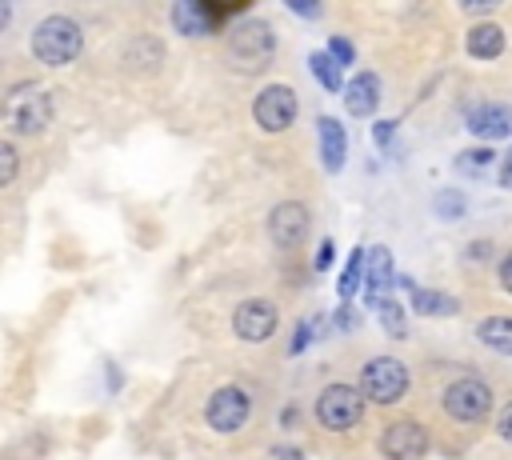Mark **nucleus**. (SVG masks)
Returning a JSON list of instances; mask_svg holds the SVG:
<instances>
[{
  "mask_svg": "<svg viewBox=\"0 0 512 460\" xmlns=\"http://www.w3.org/2000/svg\"><path fill=\"white\" fill-rule=\"evenodd\" d=\"M48 120H52V100H48V92L40 84H16V88H8V96H4V124L12 132L36 136V132L48 128Z\"/></svg>",
  "mask_w": 512,
  "mask_h": 460,
  "instance_id": "f257e3e1",
  "label": "nucleus"
},
{
  "mask_svg": "<svg viewBox=\"0 0 512 460\" xmlns=\"http://www.w3.org/2000/svg\"><path fill=\"white\" fill-rule=\"evenodd\" d=\"M80 44H84L80 24L68 20V16H48L32 32V52H36L40 64H68V60L80 56Z\"/></svg>",
  "mask_w": 512,
  "mask_h": 460,
  "instance_id": "f03ea898",
  "label": "nucleus"
},
{
  "mask_svg": "<svg viewBox=\"0 0 512 460\" xmlns=\"http://www.w3.org/2000/svg\"><path fill=\"white\" fill-rule=\"evenodd\" d=\"M272 48H276V40L264 20H240L228 32V60L240 72H260L272 60Z\"/></svg>",
  "mask_w": 512,
  "mask_h": 460,
  "instance_id": "7ed1b4c3",
  "label": "nucleus"
},
{
  "mask_svg": "<svg viewBox=\"0 0 512 460\" xmlns=\"http://www.w3.org/2000/svg\"><path fill=\"white\" fill-rule=\"evenodd\" d=\"M364 416V388H352V384H328L316 400V420L332 432H344L352 424H360Z\"/></svg>",
  "mask_w": 512,
  "mask_h": 460,
  "instance_id": "20e7f679",
  "label": "nucleus"
},
{
  "mask_svg": "<svg viewBox=\"0 0 512 460\" xmlns=\"http://www.w3.org/2000/svg\"><path fill=\"white\" fill-rule=\"evenodd\" d=\"M360 388L372 404H396L408 388V368L392 356H376L360 368Z\"/></svg>",
  "mask_w": 512,
  "mask_h": 460,
  "instance_id": "39448f33",
  "label": "nucleus"
},
{
  "mask_svg": "<svg viewBox=\"0 0 512 460\" xmlns=\"http://www.w3.org/2000/svg\"><path fill=\"white\" fill-rule=\"evenodd\" d=\"M444 412L460 424H480L492 412V388L484 380H456L444 388Z\"/></svg>",
  "mask_w": 512,
  "mask_h": 460,
  "instance_id": "423d86ee",
  "label": "nucleus"
},
{
  "mask_svg": "<svg viewBox=\"0 0 512 460\" xmlns=\"http://www.w3.org/2000/svg\"><path fill=\"white\" fill-rule=\"evenodd\" d=\"M252 116L264 132H284L292 120H296V92L288 84H268L256 104H252Z\"/></svg>",
  "mask_w": 512,
  "mask_h": 460,
  "instance_id": "0eeeda50",
  "label": "nucleus"
},
{
  "mask_svg": "<svg viewBox=\"0 0 512 460\" xmlns=\"http://www.w3.org/2000/svg\"><path fill=\"white\" fill-rule=\"evenodd\" d=\"M308 228H312V216H308V208H304L300 200H284V204H276L272 216H268V236H272L276 248H296V244H304Z\"/></svg>",
  "mask_w": 512,
  "mask_h": 460,
  "instance_id": "6e6552de",
  "label": "nucleus"
},
{
  "mask_svg": "<svg viewBox=\"0 0 512 460\" xmlns=\"http://www.w3.org/2000/svg\"><path fill=\"white\" fill-rule=\"evenodd\" d=\"M248 396L236 388V384H224V388H216L212 396H208V404H204V420L216 428V432H236L244 420H248Z\"/></svg>",
  "mask_w": 512,
  "mask_h": 460,
  "instance_id": "1a4fd4ad",
  "label": "nucleus"
},
{
  "mask_svg": "<svg viewBox=\"0 0 512 460\" xmlns=\"http://www.w3.org/2000/svg\"><path fill=\"white\" fill-rule=\"evenodd\" d=\"M380 452L388 460H420L428 452V432L416 420H396L380 432Z\"/></svg>",
  "mask_w": 512,
  "mask_h": 460,
  "instance_id": "9d476101",
  "label": "nucleus"
},
{
  "mask_svg": "<svg viewBox=\"0 0 512 460\" xmlns=\"http://www.w3.org/2000/svg\"><path fill=\"white\" fill-rule=\"evenodd\" d=\"M232 328L240 340H268L276 332V304L272 300H244L232 312Z\"/></svg>",
  "mask_w": 512,
  "mask_h": 460,
  "instance_id": "9b49d317",
  "label": "nucleus"
},
{
  "mask_svg": "<svg viewBox=\"0 0 512 460\" xmlns=\"http://www.w3.org/2000/svg\"><path fill=\"white\" fill-rule=\"evenodd\" d=\"M468 132L484 136V140H500L512 132V104H500V100H488V104H476L468 112Z\"/></svg>",
  "mask_w": 512,
  "mask_h": 460,
  "instance_id": "f8f14e48",
  "label": "nucleus"
},
{
  "mask_svg": "<svg viewBox=\"0 0 512 460\" xmlns=\"http://www.w3.org/2000/svg\"><path fill=\"white\" fill-rule=\"evenodd\" d=\"M172 20L184 36H204V32L216 28V12L208 8V0H176Z\"/></svg>",
  "mask_w": 512,
  "mask_h": 460,
  "instance_id": "ddd939ff",
  "label": "nucleus"
},
{
  "mask_svg": "<svg viewBox=\"0 0 512 460\" xmlns=\"http://www.w3.org/2000/svg\"><path fill=\"white\" fill-rule=\"evenodd\" d=\"M376 100H380V80H376V72L352 76V84H348V92H344V108H348L352 116H372V112H376Z\"/></svg>",
  "mask_w": 512,
  "mask_h": 460,
  "instance_id": "4468645a",
  "label": "nucleus"
},
{
  "mask_svg": "<svg viewBox=\"0 0 512 460\" xmlns=\"http://www.w3.org/2000/svg\"><path fill=\"white\" fill-rule=\"evenodd\" d=\"M316 132H320V152H324V168H328V172H336V168L344 164V128H340V124H336L332 116H320Z\"/></svg>",
  "mask_w": 512,
  "mask_h": 460,
  "instance_id": "2eb2a0df",
  "label": "nucleus"
},
{
  "mask_svg": "<svg viewBox=\"0 0 512 460\" xmlns=\"http://www.w3.org/2000/svg\"><path fill=\"white\" fill-rule=\"evenodd\" d=\"M504 52V32L496 28V24H476L472 32H468V56H476V60H496Z\"/></svg>",
  "mask_w": 512,
  "mask_h": 460,
  "instance_id": "dca6fc26",
  "label": "nucleus"
},
{
  "mask_svg": "<svg viewBox=\"0 0 512 460\" xmlns=\"http://www.w3.org/2000/svg\"><path fill=\"white\" fill-rule=\"evenodd\" d=\"M412 312H420V316H456V300L448 292L412 288Z\"/></svg>",
  "mask_w": 512,
  "mask_h": 460,
  "instance_id": "f3484780",
  "label": "nucleus"
},
{
  "mask_svg": "<svg viewBox=\"0 0 512 460\" xmlns=\"http://www.w3.org/2000/svg\"><path fill=\"white\" fill-rule=\"evenodd\" d=\"M480 340L500 352V356H512V316H488L480 324Z\"/></svg>",
  "mask_w": 512,
  "mask_h": 460,
  "instance_id": "a211bd4d",
  "label": "nucleus"
},
{
  "mask_svg": "<svg viewBox=\"0 0 512 460\" xmlns=\"http://www.w3.org/2000/svg\"><path fill=\"white\" fill-rule=\"evenodd\" d=\"M364 280H368L372 304H376V292L392 280V256H388V248H372V252H368V272H364Z\"/></svg>",
  "mask_w": 512,
  "mask_h": 460,
  "instance_id": "6ab92c4d",
  "label": "nucleus"
},
{
  "mask_svg": "<svg viewBox=\"0 0 512 460\" xmlns=\"http://www.w3.org/2000/svg\"><path fill=\"white\" fill-rule=\"evenodd\" d=\"M336 64H340V60H336L332 52H316V56H312V72H316V80H320L328 92H340V88H344V84H340V68H336Z\"/></svg>",
  "mask_w": 512,
  "mask_h": 460,
  "instance_id": "aec40b11",
  "label": "nucleus"
},
{
  "mask_svg": "<svg viewBox=\"0 0 512 460\" xmlns=\"http://www.w3.org/2000/svg\"><path fill=\"white\" fill-rule=\"evenodd\" d=\"M364 260H368V252H364V248H352L348 264H344V276H340V296H352V292L360 288V280H364Z\"/></svg>",
  "mask_w": 512,
  "mask_h": 460,
  "instance_id": "412c9836",
  "label": "nucleus"
},
{
  "mask_svg": "<svg viewBox=\"0 0 512 460\" xmlns=\"http://www.w3.org/2000/svg\"><path fill=\"white\" fill-rule=\"evenodd\" d=\"M460 172H468V176H476V172H484L488 164H492V148H468L460 160Z\"/></svg>",
  "mask_w": 512,
  "mask_h": 460,
  "instance_id": "4be33fe9",
  "label": "nucleus"
},
{
  "mask_svg": "<svg viewBox=\"0 0 512 460\" xmlns=\"http://www.w3.org/2000/svg\"><path fill=\"white\" fill-rule=\"evenodd\" d=\"M436 212H440L444 220H460V216H464V196H460V192H440V196H436Z\"/></svg>",
  "mask_w": 512,
  "mask_h": 460,
  "instance_id": "5701e85b",
  "label": "nucleus"
},
{
  "mask_svg": "<svg viewBox=\"0 0 512 460\" xmlns=\"http://www.w3.org/2000/svg\"><path fill=\"white\" fill-rule=\"evenodd\" d=\"M376 308H380V320H384V328L392 332V336H404V312H400V304H392V300H376Z\"/></svg>",
  "mask_w": 512,
  "mask_h": 460,
  "instance_id": "b1692460",
  "label": "nucleus"
},
{
  "mask_svg": "<svg viewBox=\"0 0 512 460\" xmlns=\"http://www.w3.org/2000/svg\"><path fill=\"white\" fill-rule=\"evenodd\" d=\"M0 160H4L0 184H12V180H16V148H12V144H0Z\"/></svg>",
  "mask_w": 512,
  "mask_h": 460,
  "instance_id": "393cba45",
  "label": "nucleus"
},
{
  "mask_svg": "<svg viewBox=\"0 0 512 460\" xmlns=\"http://www.w3.org/2000/svg\"><path fill=\"white\" fill-rule=\"evenodd\" d=\"M328 52L340 60V64H352V56H356V48L344 40V36H332V44H328Z\"/></svg>",
  "mask_w": 512,
  "mask_h": 460,
  "instance_id": "a878e982",
  "label": "nucleus"
},
{
  "mask_svg": "<svg viewBox=\"0 0 512 460\" xmlns=\"http://www.w3.org/2000/svg\"><path fill=\"white\" fill-rule=\"evenodd\" d=\"M496 428H500V440H508V444H512V400L500 408V420H496Z\"/></svg>",
  "mask_w": 512,
  "mask_h": 460,
  "instance_id": "bb28decb",
  "label": "nucleus"
},
{
  "mask_svg": "<svg viewBox=\"0 0 512 460\" xmlns=\"http://www.w3.org/2000/svg\"><path fill=\"white\" fill-rule=\"evenodd\" d=\"M464 12H472V16H484V12H492L500 0H456Z\"/></svg>",
  "mask_w": 512,
  "mask_h": 460,
  "instance_id": "cd10ccee",
  "label": "nucleus"
},
{
  "mask_svg": "<svg viewBox=\"0 0 512 460\" xmlns=\"http://www.w3.org/2000/svg\"><path fill=\"white\" fill-rule=\"evenodd\" d=\"M284 4L300 16H320V0H284Z\"/></svg>",
  "mask_w": 512,
  "mask_h": 460,
  "instance_id": "c85d7f7f",
  "label": "nucleus"
},
{
  "mask_svg": "<svg viewBox=\"0 0 512 460\" xmlns=\"http://www.w3.org/2000/svg\"><path fill=\"white\" fill-rule=\"evenodd\" d=\"M392 128H396V124H392V120H380V124H376V128H372V140H376V144H380V148H384V144H388V140H392Z\"/></svg>",
  "mask_w": 512,
  "mask_h": 460,
  "instance_id": "c756f323",
  "label": "nucleus"
},
{
  "mask_svg": "<svg viewBox=\"0 0 512 460\" xmlns=\"http://www.w3.org/2000/svg\"><path fill=\"white\" fill-rule=\"evenodd\" d=\"M500 288H504V292H512V252L500 260Z\"/></svg>",
  "mask_w": 512,
  "mask_h": 460,
  "instance_id": "7c9ffc66",
  "label": "nucleus"
},
{
  "mask_svg": "<svg viewBox=\"0 0 512 460\" xmlns=\"http://www.w3.org/2000/svg\"><path fill=\"white\" fill-rule=\"evenodd\" d=\"M328 264H332V240L320 244V252H316V272H324Z\"/></svg>",
  "mask_w": 512,
  "mask_h": 460,
  "instance_id": "2f4dec72",
  "label": "nucleus"
},
{
  "mask_svg": "<svg viewBox=\"0 0 512 460\" xmlns=\"http://www.w3.org/2000/svg\"><path fill=\"white\" fill-rule=\"evenodd\" d=\"M308 348V324L296 328V340H292V352H304Z\"/></svg>",
  "mask_w": 512,
  "mask_h": 460,
  "instance_id": "473e14b6",
  "label": "nucleus"
},
{
  "mask_svg": "<svg viewBox=\"0 0 512 460\" xmlns=\"http://www.w3.org/2000/svg\"><path fill=\"white\" fill-rule=\"evenodd\" d=\"M500 184H504V188H512V152L504 156V168H500Z\"/></svg>",
  "mask_w": 512,
  "mask_h": 460,
  "instance_id": "72a5a7b5",
  "label": "nucleus"
}]
</instances>
